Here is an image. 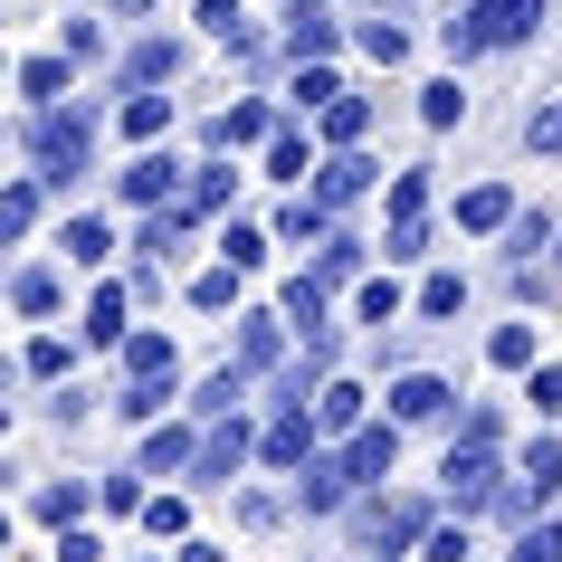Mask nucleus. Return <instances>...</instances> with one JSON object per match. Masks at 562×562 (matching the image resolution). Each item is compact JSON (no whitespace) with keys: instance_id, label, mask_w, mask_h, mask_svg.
I'll return each mask as SVG.
<instances>
[{"instance_id":"43","label":"nucleus","mask_w":562,"mask_h":562,"mask_svg":"<svg viewBox=\"0 0 562 562\" xmlns=\"http://www.w3.org/2000/svg\"><path fill=\"white\" fill-rule=\"evenodd\" d=\"M419 562H468V525H429L419 533Z\"/></svg>"},{"instance_id":"57","label":"nucleus","mask_w":562,"mask_h":562,"mask_svg":"<svg viewBox=\"0 0 562 562\" xmlns=\"http://www.w3.org/2000/svg\"><path fill=\"white\" fill-rule=\"evenodd\" d=\"M553 267H562V238H553Z\"/></svg>"},{"instance_id":"2","label":"nucleus","mask_w":562,"mask_h":562,"mask_svg":"<svg viewBox=\"0 0 562 562\" xmlns=\"http://www.w3.org/2000/svg\"><path fill=\"white\" fill-rule=\"evenodd\" d=\"M30 153H38V181H77L95 153V115L87 105H48V115L30 124Z\"/></svg>"},{"instance_id":"13","label":"nucleus","mask_w":562,"mask_h":562,"mask_svg":"<svg viewBox=\"0 0 562 562\" xmlns=\"http://www.w3.org/2000/svg\"><path fill=\"white\" fill-rule=\"evenodd\" d=\"M372 181H382V162H362V153L344 144L334 162H315V201H325V210H344V201H362Z\"/></svg>"},{"instance_id":"6","label":"nucleus","mask_w":562,"mask_h":562,"mask_svg":"<svg viewBox=\"0 0 562 562\" xmlns=\"http://www.w3.org/2000/svg\"><path fill=\"white\" fill-rule=\"evenodd\" d=\"M248 458H258V429L229 411V419H210V429H201V458H191V476H201V486H229Z\"/></svg>"},{"instance_id":"19","label":"nucleus","mask_w":562,"mask_h":562,"mask_svg":"<svg viewBox=\"0 0 562 562\" xmlns=\"http://www.w3.org/2000/svg\"><path fill=\"white\" fill-rule=\"evenodd\" d=\"M458 229H515V191L505 181H476L468 201H458Z\"/></svg>"},{"instance_id":"53","label":"nucleus","mask_w":562,"mask_h":562,"mask_svg":"<svg viewBox=\"0 0 562 562\" xmlns=\"http://www.w3.org/2000/svg\"><path fill=\"white\" fill-rule=\"evenodd\" d=\"M67 58H105V30L95 20H67Z\"/></svg>"},{"instance_id":"51","label":"nucleus","mask_w":562,"mask_h":562,"mask_svg":"<svg viewBox=\"0 0 562 562\" xmlns=\"http://www.w3.org/2000/svg\"><path fill=\"white\" fill-rule=\"evenodd\" d=\"M496 429H505V419H496V411H486V401H476V411H468V419H458V439H468V448H496Z\"/></svg>"},{"instance_id":"48","label":"nucleus","mask_w":562,"mask_h":562,"mask_svg":"<svg viewBox=\"0 0 562 562\" xmlns=\"http://www.w3.org/2000/svg\"><path fill=\"white\" fill-rule=\"evenodd\" d=\"M58 562H105V533H87V525H67V533H58Z\"/></svg>"},{"instance_id":"23","label":"nucleus","mask_w":562,"mask_h":562,"mask_svg":"<svg viewBox=\"0 0 562 562\" xmlns=\"http://www.w3.org/2000/svg\"><path fill=\"white\" fill-rule=\"evenodd\" d=\"M229 191H238V172H220V162H210V172H191V181H181V220H210V210H229Z\"/></svg>"},{"instance_id":"27","label":"nucleus","mask_w":562,"mask_h":562,"mask_svg":"<svg viewBox=\"0 0 562 562\" xmlns=\"http://www.w3.org/2000/svg\"><path fill=\"white\" fill-rule=\"evenodd\" d=\"M486 362L496 372H533V325H496L486 334Z\"/></svg>"},{"instance_id":"46","label":"nucleus","mask_w":562,"mask_h":562,"mask_svg":"<svg viewBox=\"0 0 562 562\" xmlns=\"http://www.w3.org/2000/svg\"><path fill=\"white\" fill-rule=\"evenodd\" d=\"M229 296H238V267H210L201 286H191V305H210V315H220V305H229Z\"/></svg>"},{"instance_id":"49","label":"nucleus","mask_w":562,"mask_h":562,"mask_svg":"<svg viewBox=\"0 0 562 562\" xmlns=\"http://www.w3.org/2000/svg\"><path fill=\"white\" fill-rule=\"evenodd\" d=\"M30 372H38V382H58V372H67V344H58V334H38V344H30Z\"/></svg>"},{"instance_id":"4","label":"nucleus","mask_w":562,"mask_h":562,"mask_svg":"<svg viewBox=\"0 0 562 562\" xmlns=\"http://www.w3.org/2000/svg\"><path fill=\"white\" fill-rule=\"evenodd\" d=\"M553 496H562V439H533L525 468H515V486H505V515H515V525H533Z\"/></svg>"},{"instance_id":"36","label":"nucleus","mask_w":562,"mask_h":562,"mask_svg":"<svg viewBox=\"0 0 562 562\" xmlns=\"http://www.w3.org/2000/svg\"><path fill=\"white\" fill-rule=\"evenodd\" d=\"M162 124H172V95H134V105H124V134H134V144H153Z\"/></svg>"},{"instance_id":"8","label":"nucleus","mask_w":562,"mask_h":562,"mask_svg":"<svg viewBox=\"0 0 562 562\" xmlns=\"http://www.w3.org/2000/svg\"><path fill=\"white\" fill-rule=\"evenodd\" d=\"M296 505H305V515H344V505H353V468H344V448L296 468Z\"/></svg>"},{"instance_id":"5","label":"nucleus","mask_w":562,"mask_h":562,"mask_svg":"<svg viewBox=\"0 0 562 562\" xmlns=\"http://www.w3.org/2000/svg\"><path fill=\"white\" fill-rule=\"evenodd\" d=\"M439 525L429 515V496H391V505H362V543L372 553H419V533Z\"/></svg>"},{"instance_id":"22","label":"nucleus","mask_w":562,"mask_h":562,"mask_svg":"<svg viewBox=\"0 0 562 562\" xmlns=\"http://www.w3.org/2000/svg\"><path fill=\"white\" fill-rule=\"evenodd\" d=\"M325 296H334L325 277H286V296H277V315H286L296 334H315V325H325Z\"/></svg>"},{"instance_id":"29","label":"nucleus","mask_w":562,"mask_h":562,"mask_svg":"<svg viewBox=\"0 0 562 562\" xmlns=\"http://www.w3.org/2000/svg\"><path fill=\"white\" fill-rule=\"evenodd\" d=\"M191 458H201L191 429H153V439H144V476H153V468H191Z\"/></svg>"},{"instance_id":"44","label":"nucleus","mask_w":562,"mask_h":562,"mask_svg":"<svg viewBox=\"0 0 562 562\" xmlns=\"http://www.w3.org/2000/svg\"><path fill=\"white\" fill-rule=\"evenodd\" d=\"M77 505H87V486H38V525H77Z\"/></svg>"},{"instance_id":"1","label":"nucleus","mask_w":562,"mask_h":562,"mask_svg":"<svg viewBox=\"0 0 562 562\" xmlns=\"http://www.w3.org/2000/svg\"><path fill=\"white\" fill-rule=\"evenodd\" d=\"M543 30V0H468V10H448L439 48L448 58H486V48H525Z\"/></svg>"},{"instance_id":"39","label":"nucleus","mask_w":562,"mask_h":562,"mask_svg":"<svg viewBox=\"0 0 562 562\" xmlns=\"http://www.w3.org/2000/svg\"><path fill=\"white\" fill-rule=\"evenodd\" d=\"M505 562H562V525H525Z\"/></svg>"},{"instance_id":"14","label":"nucleus","mask_w":562,"mask_h":562,"mask_svg":"<svg viewBox=\"0 0 562 562\" xmlns=\"http://www.w3.org/2000/svg\"><path fill=\"white\" fill-rule=\"evenodd\" d=\"M448 401H458V391H448L439 372H401V382H391V419H401V429H419V419H448Z\"/></svg>"},{"instance_id":"52","label":"nucleus","mask_w":562,"mask_h":562,"mask_svg":"<svg viewBox=\"0 0 562 562\" xmlns=\"http://www.w3.org/2000/svg\"><path fill=\"white\" fill-rule=\"evenodd\" d=\"M525 144H533V153H562V105H543V115L525 124Z\"/></svg>"},{"instance_id":"45","label":"nucleus","mask_w":562,"mask_h":562,"mask_svg":"<svg viewBox=\"0 0 562 562\" xmlns=\"http://www.w3.org/2000/svg\"><path fill=\"white\" fill-rule=\"evenodd\" d=\"M134 476H144V468H134ZM134 476H105L95 505H105V515H144V486H134Z\"/></svg>"},{"instance_id":"18","label":"nucleus","mask_w":562,"mask_h":562,"mask_svg":"<svg viewBox=\"0 0 562 562\" xmlns=\"http://www.w3.org/2000/svg\"><path fill=\"white\" fill-rule=\"evenodd\" d=\"M124 305H134V286H95L77 334H87V344H134V334H124Z\"/></svg>"},{"instance_id":"47","label":"nucleus","mask_w":562,"mask_h":562,"mask_svg":"<svg viewBox=\"0 0 562 562\" xmlns=\"http://www.w3.org/2000/svg\"><path fill=\"white\" fill-rule=\"evenodd\" d=\"M533 411H562V362H533V382H525Z\"/></svg>"},{"instance_id":"38","label":"nucleus","mask_w":562,"mask_h":562,"mask_svg":"<svg viewBox=\"0 0 562 562\" xmlns=\"http://www.w3.org/2000/svg\"><path fill=\"white\" fill-rule=\"evenodd\" d=\"M220 258H229V267H238V277H248V267H258V258H267V238H258V229H248V220H229V229H220Z\"/></svg>"},{"instance_id":"26","label":"nucleus","mask_w":562,"mask_h":562,"mask_svg":"<svg viewBox=\"0 0 562 562\" xmlns=\"http://www.w3.org/2000/svg\"><path fill=\"white\" fill-rule=\"evenodd\" d=\"M362 58H372V67H401V58H411V30H401V20H362Z\"/></svg>"},{"instance_id":"31","label":"nucleus","mask_w":562,"mask_h":562,"mask_svg":"<svg viewBox=\"0 0 562 562\" xmlns=\"http://www.w3.org/2000/svg\"><path fill=\"white\" fill-rule=\"evenodd\" d=\"M267 172H277V181H305V172H315L305 134H286V124H277V144H267Z\"/></svg>"},{"instance_id":"34","label":"nucleus","mask_w":562,"mask_h":562,"mask_svg":"<svg viewBox=\"0 0 562 562\" xmlns=\"http://www.w3.org/2000/svg\"><path fill=\"white\" fill-rule=\"evenodd\" d=\"M315 277H325V286H353V277H362V238L334 229V238H325V267H315Z\"/></svg>"},{"instance_id":"28","label":"nucleus","mask_w":562,"mask_h":562,"mask_svg":"<svg viewBox=\"0 0 562 562\" xmlns=\"http://www.w3.org/2000/svg\"><path fill=\"white\" fill-rule=\"evenodd\" d=\"M391 220H429V162L391 172Z\"/></svg>"},{"instance_id":"37","label":"nucleus","mask_w":562,"mask_h":562,"mask_svg":"<svg viewBox=\"0 0 562 562\" xmlns=\"http://www.w3.org/2000/svg\"><path fill=\"white\" fill-rule=\"evenodd\" d=\"M458 305H468V277H429V286H419V315H429V325H448Z\"/></svg>"},{"instance_id":"55","label":"nucleus","mask_w":562,"mask_h":562,"mask_svg":"<svg viewBox=\"0 0 562 562\" xmlns=\"http://www.w3.org/2000/svg\"><path fill=\"white\" fill-rule=\"evenodd\" d=\"M172 562H229V553H220V543H181Z\"/></svg>"},{"instance_id":"21","label":"nucleus","mask_w":562,"mask_h":562,"mask_svg":"<svg viewBox=\"0 0 562 562\" xmlns=\"http://www.w3.org/2000/svg\"><path fill=\"white\" fill-rule=\"evenodd\" d=\"M58 296H67V286H58V267H20V277H10V305H20L30 325H38V315H58Z\"/></svg>"},{"instance_id":"33","label":"nucleus","mask_w":562,"mask_h":562,"mask_svg":"<svg viewBox=\"0 0 562 562\" xmlns=\"http://www.w3.org/2000/svg\"><path fill=\"white\" fill-rule=\"evenodd\" d=\"M505 238H515V267H525L533 248H553L562 229H553V210H515V229H505Z\"/></svg>"},{"instance_id":"3","label":"nucleus","mask_w":562,"mask_h":562,"mask_svg":"<svg viewBox=\"0 0 562 562\" xmlns=\"http://www.w3.org/2000/svg\"><path fill=\"white\" fill-rule=\"evenodd\" d=\"M439 486H448V505L458 515H476V505H505V468H496V448H448L439 458Z\"/></svg>"},{"instance_id":"20","label":"nucleus","mask_w":562,"mask_h":562,"mask_svg":"<svg viewBox=\"0 0 562 562\" xmlns=\"http://www.w3.org/2000/svg\"><path fill=\"white\" fill-rule=\"evenodd\" d=\"M58 248H67V258H77V267H105V258H115V229H105L95 210H77V220H67V229H58Z\"/></svg>"},{"instance_id":"42","label":"nucleus","mask_w":562,"mask_h":562,"mask_svg":"<svg viewBox=\"0 0 562 562\" xmlns=\"http://www.w3.org/2000/svg\"><path fill=\"white\" fill-rule=\"evenodd\" d=\"M382 258H391V267H401V258H429V220H391Z\"/></svg>"},{"instance_id":"40","label":"nucleus","mask_w":562,"mask_h":562,"mask_svg":"<svg viewBox=\"0 0 562 562\" xmlns=\"http://www.w3.org/2000/svg\"><path fill=\"white\" fill-rule=\"evenodd\" d=\"M30 220H38V172H30V181H10V201H0V229H10V238L30 229Z\"/></svg>"},{"instance_id":"15","label":"nucleus","mask_w":562,"mask_h":562,"mask_svg":"<svg viewBox=\"0 0 562 562\" xmlns=\"http://www.w3.org/2000/svg\"><path fill=\"white\" fill-rule=\"evenodd\" d=\"M115 353H124V382L134 391H162V401H172V334H134Z\"/></svg>"},{"instance_id":"7","label":"nucleus","mask_w":562,"mask_h":562,"mask_svg":"<svg viewBox=\"0 0 562 562\" xmlns=\"http://www.w3.org/2000/svg\"><path fill=\"white\" fill-rule=\"evenodd\" d=\"M115 191H124V201H134V210H172L181 201V162H172V153H134V162H124V172H115Z\"/></svg>"},{"instance_id":"54","label":"nucleus","mask_w":562,"mask_h":562,"mask_svg":"<svg viewBox=\"0 0 562 562\" xmlns=\"http://www.w3.org/2000/svg\"><path fill=\"white\" fill-rule=\"evenodd\" d=\"M144 525L153 533H181V496H144Z\"/></svg>"},{"instance_id":"32","label":"nucleus","mask_w":562,"mask_h":562,"mask_svg":"<svg viewBox=\"0 0 562 562\" xmlns=\"http://www.w3.org/2000/svg\"><path fill=\"white\" fill-rule=\"evenodd\" d=\"M458 115H468L458 77H429V87H419V124H458Z\"/></svg>"},{"instance_id":"25","label":"nucleus","mask_w":562,"mask_h":562,"mask_svg":"<svg viewBox=\"0 0 562 562\" xmlns=\"http://www.w3.org/2000/svg\"><path fill=\"white\" fill-rule=\"evenodd\" d=\"M362 401H372V391H353V382H325V401H315V419H325L334 439H353V429H362Z\"/></svg>"},{"instance_id":"16","label":"nucleus","mask_w":562,"mask_h":562,"mask_svg":"<svg viewBox=\"0 0 562 562\" xmlns=\"http://www.w3.org/2000/svg\"><path fill=\"white\" fill-rule=\"evenodd\" d=\"M172 67H181V48H172V38H134V48L115 58V87H124V95H144V87H162Z\"/></svg>"},{"instance_id":"41","label":"nucleus","mask_w":562,"mask_h":562,"mask_svg":"<svg viewBox=\"0 0 562 562\" xmlns=\"http://www.w3.org/2000/svg\"><path fill=\"white\" fill-rule=\"evenodd\" d=\"M362 325H391V315H401V286H391V277H362Z\"/></svg>"},{"instance_id":"17","label":"nucleus","mask_w":562,"mask_h":562,"mask_svg":"<svg viewBox=\"0 0 562 562\" xmlns=\"http://www.w3.org/2000/svg\"><path fill=\"white\" fill-rule=\"evenodd\" d=\"M391 458H401V419H382V429H353V439H344V468H353V486L391 476Z\"/></svg>"},{"instance_id":"12","label":"nucleus","mask_w":562,"mask_h":562,"mask_svg":"<svg viewBox=\"0 0 562 562\" xmlns=\"http://www.w3.org/2000/svg\"><path fill=\"white\" fill-rule=\"evenodd\" d=\"M334 38H344V30H334V10H325V0H286V58H334Z\"/></svg>"},{"instance_id":"56","label":"nucleus","mask_w":562,"mask_h":562,"mask_svg":"<svg viewBox=\"0 0 562 562\" xmlns=\"http://www.w3.org/2000/svg\"><path fill=\"white\" fill-rule=\"evenodd\" d=\"M115 10H153V0H115Z\"/></svg>"},{"instance_id":"50","label":"nucleus","mask_w":562,"mask_h":562,"mask_svg":"<svg viewBox=\"0 0 562 562\" xmlns=\"http://www.w3.org/2000/svg\"><path fill=\"white\" fill-rule=\"evenodd\" d=\"M277 515H286V505H277V496H258V486L238 496V525H248V533H267V525H277Z\"/></svg>"},{"instance_id":"9","label":"nucleus","mask_w":562,"mask_h":562,"mask_svg":"<svg viewBox=\"0 0 562 562\" xmlns=\"http://www.w3.org/2000/svg\"><path fill=\"white\" fill-rule=\"evenodd\" d=\"M201 144L210 153H248V144H277V115H267V105H258V95H248V105H229V115H210V134H201Z\"/></svg>"},{"instance_id":"11","label":"nucleus","mask_w":562,"mask_h":562,"mask_svg":"<svg viewBox=\"0 0 562 562\" xmlns=\"http://www.w3.org/2000/svg\"><path fill=\"white\" fill-rule=\"evenodd\" d=\"M315 429H325V419H305V411H277L258 429V458L267 468H305V458H315Z\"/></svg>"},{"instance_id":"24","label":"nucleus","mask_w":562,"mask_h":562,"mask_svg":"<svg viewBox=\"0 0 562 562\" xmlns=\"http://www.w3.org/2000/svg\"><path fill=\"white\" fill-rule=\"evenodd\" d=\"M362 134H372V95H334L325 105V144L344 153V144H362Z\"/></svg>"},{"instance_id":"10","label":"nucleus","mask_w":562,"mask_h":562,"mask_svg":"<svg viewBox=\"0 0 562 562\" xmlns=\"http://www.w3.org/2000/svg\"><path fill=\"white\" fill-rule=\"evenodd\" d=\"M238 372H248V382H258V372H277V362H286V315H238Z\"/></svg>"},{"instance_id":"35","label":"nucleus","mask_w":562,"mask_h":562,"mask_svg":"<svg viewBox=\"0 0 562 562\" xmlns=\"http://www.w3.org/2000/svg\"><path fill=\"white\" fill-rule=\"evenodd\" d=\"M334 95H344V87H334V67H325V58H305V67H296V105H305V115H325Z\"/></svg>"},{"instance_id":"30","label":"nucleus","mask_w":562,"mask_h":562,"mask_svg":"<svg viewBox=\"0 0 562 562\" xmlns=\"http://www.w3.org/2000/svg\"><path fill=\"white\" fill-rule=\"evenodd\" d=\"M67 77H77V58H30V67H20V95L48 105V95H67Z\"/></svg>"}]
</instances>
